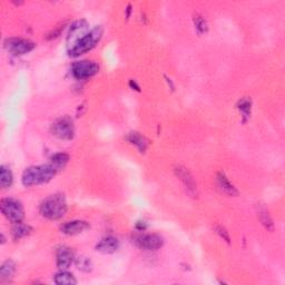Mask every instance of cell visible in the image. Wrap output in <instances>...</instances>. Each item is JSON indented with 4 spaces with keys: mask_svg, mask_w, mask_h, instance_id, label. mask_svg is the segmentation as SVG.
Returning <instances> with one entry per match:
<instances>
[{
    "mask_svg": "<svg viewBox=\"0 0 285 285\" xmlns=\"http://www.w3.org/2000/svg\"><path fill=\"white\" fill-rule=\"evenodd\" d=\"M175 174L179 181L185 185V187L187 188L191 194L193 195L197 194V187H196L195 181H194V178H193V176L191 175V173L187 171V168L178 165V166L175 167Z\"/></svg>",
    "mask_w": 285,
    "mask_h": 285,
    "instance_id": "obj_10",
    "label": "cell"
},
{
    "mask_svg": "<svg viewBox=\"0 0 285 285\" xmlns=\"http://www.w3.org/2000/svg\"><path fill=\"white\" fill-rule=\"evenodd\" d=\"M119 247V241L116 237L113 236H107L103 238L97 245H96V251L105 253V254H110V253H114L118 250Z\"/></svg>",
    "mask_w": 285,
    "mask_h": 285,
    "instance_id": "obj_13",
    "label": "cell"
},
{
    "mask_svg": "<svg viewBox=\"0 0 285 285\" xmlns=\"http://www.w3.org/2000/svg\"><path fill=\"white\" fill-rule=\"evenodd\" d=\"M76 265L77 268L79 269L82 272H89L91 270V262L88 257L80 256L76 260Z\"/></svg>",
    "mask_w": 285,
    "mask_h": 285,
    "instance_id": "obj_22",
    "label": "cell"
},
{
    "mask_svg": "<svg viewBox=\"0 0 285 285\" xmlns=\"http://www.w3.org/2000/svg\"><path fill=\"white\" fill-rule=\"evenodd\" d=\"M259 216L262 224L268 229H273V220L270 217L269 212L265 209H260L259 210Z\"/></svg>",
    "mask_w": 285,
    "mask_h": 285,
    "instance_id": "obj_21",
    "label": "cell"
},
{
    "mask_svg": "<svg viewBox=\"0 0 285 285\" xmlns=\"http://www.w3.org/2000/svg\"><path fill=\"white\" fill-rule=\"evenodd\" d=\"M54 281L58 285H73L77 283L75 277L71 273L65 272V271H62V272L55 275Z\"/></svg>",
    "mask_w": 285,
    "mask_h": 285,
    "instance_id": "obj_19",
    "label": "cell"
},
{
    "mask_svg": "<svg viewBox=\"0 0 285 285\" xmlns=\"http://www.w3.org/2000/svg\"><path fill=\"white\" fill-rule=\"evenodd\" d=\"M67 203L65 197L61 194L52 195L46 199L40 205V213L48 219H59L65 215Z\"/></svg>",
    "mask_w": 285,
    "mask_h": 285,
    "instance_id": "obj_2",
    "label": "cell"
},
{
    "mask_svg": "<svg viewBox=\"0 0 285 285\" xmlns=\"http://www.w3.org/2000/svg\"><path fill=\"white\" fill-rule=\"evenodd\" d=\"M87 28H88V24L85 20H79L76 21L71 27L70 34H68L67 37V43L68 46H71V48L75 46L78 41H79L82 37H84L87 34Z\"/></svg>",
    "mask_w": 285,
    "mask_h": 285,
    "instance_id": "obj_9",
    "label": "cell"
},
{
    "mask_svg": "<svg viewBox=\"0 0 285 285\" xmlns=\"http://www.w3.org/2000/svg\"><path fill=\"white\" fill-rule=\"evenodd\" d=\"M6 48L15 56L28 54L35 48V44L33 41L21 39V38H11L6 41Z\"/></svg>",
    "mask_w": 285,
    "mask_h": 285,
    "instance_id": "obj_8",
    "label": "cell"
},
{
    "mask_svg": "<svg viewBox=\"0 0 285 285\" xmlns=\"http://www.w3.org/2000/svg\"><path fill=\"white\" fill-rule=\"evenodd\" d=\"M33 231L29 225L24 224V223H16L15 226L12 227V237L15 240H20V238L25 237L30 234V232Z\"/></svg>",
    "mask_w": 285,
    "mask_h": 285,
    "instance_id": "obj_18",
    "label": "cell"
},
{
    "mask_svg": "<svg viewBox=\"0 0 285 285\" xmlns=\"http://www.w3.org/2000/svg\"><path fill=\"white\" fill-rule=\"evenodd\" d=\"M68 160H70V156L65 153H58L55 154L52 158H50V165L56 169V171H62V169L66 166Z\"/></svg>",
    "mask_w": 285,
    "mask_h": 285,
    "instance_id": "obj_17",
    "label": "cell"
},
{
    "mask_svg": "<svg viewBox=\"0 0 285 285\" xmlns=\"http://www.w3.org/2000/svg\"><path fill=\"white\" fill-rule=\"evenodd\" d=\"M216 232H217V233L219 234V236L222 237L223 240H225L227 243L231 242V241H229L228 233L226 232V229H225L224 227H222V226H216Z\"/></svg>",
    "mask_w": 285,
    "mask_h": 285,
    "instance_id": "obj_25",
    "label": "cell"
},
{
    "mask_svg": "<svg viewBox=\"0 0 285 285\" xmlns=\"http://www.w3.org/2000/svg\"><path fill=\"white\" fill-rule=\"evenodd\" d=\"M217 184L220 190H222L224 193H226V194L231 195V196H235L238 194L236 188L233 186V184H231V182L228 181V178L225 176L223 173H218Z\"/></svg>",
    "mask_w": 285,
    "mask_h": 285,
    "instance_id": "obj_15",
    "label": "cell"
},
{
    "mask_svg": "<svg viewBox=\"0 0 285 285\" xmlns=\"http://www.w3.org/2000/svg\"><path fill=\"white\" fill-rule=\"evenodd\" d=\"M128 142H131V144L135 145L137 148H139L142 153H144V151L147 149V146H148V141H147L144 136L141 135L140 133H131L130 135L127 137Z\"/></svg>",
    "mask_w": 285,
    "mask_h": 285,
    "instance_id": "obj_16",
    "label": "cell"
},
{
    "mask_svg": "<svg viewBox=\"0 0 285 285\" xmlns=\"http://www.w3.org/2000/svg\"><path fill=\"white\" fill-rule=\"evenodd\" d=\"M73 253L70 247H59L56 254V263L59 270H67L73 262Z\"/></svg>",
    "mask_w": 285,
    "mask_h": 285,
    "instance_id": "obj_11",
    "label": "cell"
},
{
    "mask_svg": "<svg viewBox=\"0 0 285 285\" xmlns=\"http://www.w3.org/2000/svg\"><path fill=\"white\" fill-rule=\"evenodd\" d=\"M53 134L61 140H71L75 134V128H73V124L71 118L64 117L58 119L57 122L53 124L52 127Z\"/></svg>",
    "mask_w": 285,
    "mask_h": 285,
    "instance_id": "obj_7",
    "label": "cell"
},
{
    "mask_svg": "<svg viewBox=\"0 0 285 285\" xmlns=\"http://www.w3.org/2000/svg\"><path fill=\"white\" fill-rule=\"evenodd\" d=\"M103 36V28L100 26L95 27L89 33H87L78 43L70 49V56L78 57L80 55L88 53L89 50L96 47Z\"/></svg>",
    "mask_w": 285,
    "mask_h": 285,
    "instance_id": "obj_3",
    "label": "cell"
},
{
    "mask_svg": "<svg viewBox=\"0 0 285 285\" xmlns=\"http://www.w3.org/2000/svg\"><path fill=\"white\" fill-rule=\"evenodd\" d=\"M99 71V66L97 63L91 61L77 62L71 67L72 75L77 79H87L93 77Z\"/></svg>",
    "mask_w": 285,
    "mask_h": 285,
    "instance_id": "obj_6",
    "label": "cell"
},
{
    "mask_svg": "<svg viewBox=\"0 0 285 285\" xmlns=\"http://www.w3.org/2000/svg\"><path fill=\"white\" fill-rule=\"evenodd\" d=\"M89 227V224L85 222V220H71V222H67L62 225V232L66 235H76L84 232L85 229Z\"/></svg>",
    "mask_w": 285,
    "mask_h": 285,
    "instance_id": "obj_12",
    "label": "cell"
},
{
    "mask_svg": "<svg viewBox=\"0 0 285 285\" xmlns=\"http://www.w3.org/2000/svg\"><path fill=\"white\" fill-rule=\"evenodd\" d=\"M16 273V264L11 260H7L3 262L1 268H0V280L1 282H8L13 278Z\"/></svg>",
    "mask_w": 285,
    "mask_h": 285,
    "instance_id": "obj_14",
    "label": "cell"
},
{
    "mask_svg": "<svg viewBox=\"0 0 285 285\" xmlns=\"http://www.w3.org/2000/svg\"><path fill=\"white\" fill-rule=\"evenodd\" d=\"M238 108H240L245 115H249L251 110V102L247 99H243L242 102H240V107Z\"/></svg>",
    "mask_w": 285,
    "mask_h": 285,
    "instance_id": "obj_24",
    "label": "cell"
},
{
    "mask_svg": "<svg viewBox=\"0 0 285 285\" xmlns=\"http://www.w3.org/2000/svg\"><path fill=\"white\" fill-rule=\"evenodd\" d=\"M0 209L4 217L12 223H20L25 217L24 208L19 201L13 199H3L0 203Z\"/></svg>",
    "mask_w": 285,
    "mask_h": 285,
    "instance_id": "obj_4",
    "label": "cell"
},
{
    "mask_svg": "<svg viewBox=\"0 0 285 285\" xmlns=\"http://www.w3.org/2000/svg\"><path fill=\"white\" fill-rule=\"evenodd\" d=\"M194 22H195L196 29L199 30L200 33H205V31L208 30V24H206V20L204 19L203 17L196 16L194 18Z\"/></svg>",
    "mask_w": 285,
    "mask_h": 285,
    "instance_id": "obj_23",
    "label": "cell"
},
{
    "mask_svg": "<svg viewBox=\"0 0 285 285\" xmlns=\"http://www.w3.org/2000/svg\"><path fill=\"white\" fill-rule=\"evenodd\" d=\"M56 173L57 171L50 164L29 167L22 174V184L25 186H35L47 183L56 175Z\"/></svg>",
    "mask_w": 285,
    "mask_h": 285,
    "instance_id": "obj_1",
    "label": "cell"
},
{
    "mask_svg": "<svg viewBox=\"0 0 285 285\" xmlns=\"http://www.w3.org/2000/svg\"><path fill=\"white\" fill-rule=\"evenodd\" d=\"M133 243L140 249L146 251H156L160 249L164 244L162 236L157 234H137L133 237Z\"/></svg>",
    "mask_w": 285,
    "mask_h": 285,
    "instance_id": "obj_5",
    "label": "cell"
},
{
    "mask_svg": "<svg viewBox=\"0 0 285 285\" xmlns=\"http://www.w3.org/2000/svg\"><path fill=\"white\" fill-rule=\"evenodd\" d=\"M12 174L10 169L6 166L0 167V186L2 188H8L12 184Z\"/></svg>",
    "mask_w": 285,
    "mask_h": 285,
    "instance_id": "obj_20",
    "label": "cell"
}]
</instances>
